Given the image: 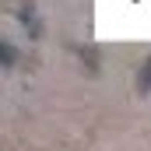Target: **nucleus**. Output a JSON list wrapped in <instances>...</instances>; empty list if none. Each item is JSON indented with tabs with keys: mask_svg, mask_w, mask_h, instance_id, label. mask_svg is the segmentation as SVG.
<instances>
[{
	"mask_svg": "<svg viewBox=\"0 0 151 151\" xmlns=\"http://www.w3.org/2000/svg\"><path fill=\"white\" fill-rule=\"evenodd\" d=\"M137 84H141V91H144V95L151 91V56L144 60V63H141V74H137Z\"/></svg>",
	"mask_w": 151,
	"mask_h": 151,
	"instance_id": "obj_1",
	"label": "nucleus"
},
{
	"mask_svg": "<svg viewBox=\"0 0 151 151\" xmlns=\"http://www.w3.org/2000/svg\"><path fill=\"white\" fill-rule=\"evenodd\" d=\"M11 63H14V49L4 42V67H11Z\"/></svg>",
	"mask_w": 151,
	"mask_h": 151,
	"instance_id": "obj_2",
	"label": "nucleus"
}]
</instances>
